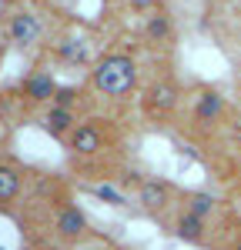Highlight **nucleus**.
Returning a JSON list of instances; mask_svg holds the SVG:
<instances>
[{
	"instance_id": "obj_13",
	"label": "nucleus",
	"mask_w": 241,
	"mask_h": 250,
	"mask_svg": "<svg viewBox=\"0 0 241 250\" xmlns=\"http://www.w3.org/2000/svg\"><path fill=\"white\" fill-rule=\"evenodd\" d=\"M20 193V173L7 164H0V204H10Z\"/></svg>"
},
{
	"instance_id": "obj_7",
	"label": "nucleus",
	"mask_w": 241,
	"mask_h": 250,
	"mask_svg": "<svg viewBox=\"0 0 241 250\" xmlns=\"http://www.w3.org/2000/svg\"><path fill=\"white\" fill-rule=\"evenodd\" d=\"M24 94L30 97L34 104H44V100H54L57 83H54V77L47 70H37V74H30V77L24 80Z\"/></svg>"
},
{
	"instance_id": "obj_10",
	"label": "nucleus",
	"mask_w": 241,
	"mask_h": 250,
	"mask_svg": "<svg viewBox=\"0 0 241 250\" xmlns=\"http://www.w3.org/2000/svg\"><path fill=\"white\" fill-rule=\"evenodd\" d=\"M174 233H178L181 240H188V244H201V240H204V217L184 210L178 220H174Z\"/></svg>"
},
{
	"instance_id": "obj_16",
	"label": "nucleus",
	"mask_w": 241,
	"mask_h": 250,
	"mask_svg": "<svg viewBox=\"0 0 241 250\" xmlns=\"http://www.w3.org/2000/svg\"><path fill=\"white\" fill-rule=\"evenodd\" d=\"M74 100H77V90L74 87H57V94L50 104H60V107H74Z\"/></svg>"
},
{
	"instance_id": "obj_11",
	"label": "nucleus",
	"mask_w": 241,
	"mask_h": 250,
	"mask_svg": "<svg viewBox=\"0 0 241 250\" xmlns=\"http://www.w3.org/2000/svg\"><path fill=\"white\" fill-rule=\"evenodd\" d=\"M57 57L67 60V63H87L91 60V47L84 37H64L57 43Z\"/></svg>"
},
{
	"instance_id": "obj_9",
	"label": "nucleus",
	"mask_w": 241,
	"mask_h": 250,
	"mask_svg": "<svg viewBox=\"0 0 241 250\" xmlns=\"http://www.w3.org/2000/svg\"><path fill=\"white\" fill-rule=\"evenodd\" d=\"M138 200H141L144 210H161L168 204V184L164 180H141Z\"/></svg>"
},
{
	"instance_id": "obj_17",
	"label": "nucleus",
	"mask_w": 241,
	"mask_h": 250,
	"mask_svg": "<svg viewBox=\"0 0 241 250\" xmlns=\"http://www.w3.org/2000/svg\"><path fill=\"white\" fill-rule=\"evenodd\" d=\"M127 3H131L134 14H151V10H158V0H127Z\"/></svg>"
},
{
	"instance_id": "obj_6",
	"label": "nucleus",
	"mask_w": 241,
	"mask_h": 250,
	"mask_svg": "<svg viewBox=\"0 0 241 250\" xmlns=\"http://www.w3.org/2000/svg\"><path fill=\"white\" fill-rule=\"evenodd\" d=\"M77 124H74V107H60V104H50V110L44 114V130L54 137L71 134Z\"/></svg>"
},
{
	"instance_id": "obj_18",
	"label": "nucleus",
	"mask_w": 241,
	"mask_h": 250,
	"mask_svg": "<svg viewBox=\"0 0 241 250\" xmlns=\"http://www.w3.org/2000/svg\"><path fill=\"white\" fill-rule=\"evenodd\" d=\"M231 137H235V140H241V117L235 120V127H231Z\"/></svg>"
},
{
	"instance_id": "obj_4",
	"label": "nucleus",
	"mask_w": 241,
	"mask_h": 250,
	"mask_svg": "<svg viewBox=\"0 0 241 250\" xmlns=\"http://www.w3.org/2000/svg\"><path fill=\"white\" fill-rule=\"evenodd\" d=\"M224 114V97L218 90H201L194 97V120L198 124H218Z\"/></svg>"
},
{
	"instance_id": "obj_5",
	"label": "nucleus",
	"mask_w": 241,
	"mask_h": 250,
	"mask_svg": "<svg viewBox=\"0 0 241 250\" xmlns=\"http://www.w3.org/2000/svg\"><path fill=\"white\" fill-rule=\"evenodd\" d=\"M100 144H104V137L94 124H77L74 130H71V150L80 157H91L100 150Z\"/></svg>"
},
{
	"instance_id": "obj_14",
	"label": "nucleus",
	"mask_w": 241,
	"mask_h": 250,
	"mask_svg": "<svg viewBox=\"0 0 241 250\" xmlns=\"http://www.w3.org/2000/svg\"><path fill=\"white\" fill-rule=\"evenodd\" d=\"M184 210L198 213V217H211V213L218 210V200L211 197V193H188V200H184Z\"/></svg>"
},
{
	"instance_id": "obj_3",
	"label": "nucleus",
	"mask_w": 241,
	"mask_h": 250,
	"mask_svg": "<svg viewBox=\"0 0 241 250\" xmlns=\"http://www.w3.org/2000/svg\"><path fill=\"white\" fill-rule=\"evenodd\" d=\"M40 34H44V23H40L37 14L20 10V14L10 17V40H14L17 47H30V43H37Z\"/></svg>"
},
{
	"instance_id": "obj_8",
	"label": "nucleus",
	"mask_w": 241,
	"mask_h": 250,
	"mask_svg": "<svg viewBox=\"0 0 241 250\" xmlns=\"http://www.w3.org/2000/svg\"><path fill=\"white\" fill-rule=\"evenodd\" d=\"M171 34H174L171 17L164 10H151V17L144 20V37H147V43H168Z\"/></svg>"
},
{
	"instance_id": "obj_12",
	"label": "nucleus",
	"mask_w": 241,
	"mask_h": 250,
	"mask_svg": "<svg viewBox=\"0 0 241 250\" xmlns=\"http://www.w3.org/2000/svg\"><path fill=\"white\" fill-rule=\"evenodd\" d=\"M57 230L74 240V237H80V233L87 230V217H84L77 207H64V210L57 213Z\"/></svg>"
},
{
	"instance_id": "obj_2",
	"label": "nucleus",
	"mask_w": 241,
	"mask_h": 250,
	"mask_svg": "<svg viewBox=\"0 0 241 250\" xmlns=\"http://www.w3.org/2000/svg\"><path fill=\"white\" fill-rule=\"evenodd\" d=\"M144 104H147V114L151 117H168L174 110V104H178V87L171 80H158V83L147 87Z\"/></svg>"
},
{
	"instance_id": "obj_19",
	"label": "nucleus",
	"mask_w": 241,
	"mask_h": 250,
	"mask_svg": "<svg viewBox=\"0 0 241 250\" xmlns=\"http://www.w3.org/2000/svg\"><path fill=\"white\" fill-rule=\"evenodd\" d=\"M235 250H241V237H238V244H235Z\"/></svg>"
},
{
	"instance_id": "obj_15",
	"label": "nucleus",
	"mask_w": 241,
	"mask_h": 250,
	"mask_svg": "<svg viewBox=\"0 0 241 250\" xmlns=\"http://www.w3.org/2000/svg\"><path fill=\"white\" fill-rule=\"evenodd\" d=\"M94 193H97L100 200H107V204H114V207H124V197H120L111 184H100V187H94Z\"/></svg>"
},
{
	"instance_id": "obj_1",
	"label": "nucleus",
	"mask_w": 241,
	"mask_h": 250,
	"mask_svg": "<svg viewBox=\"0 0 241 250\" xmlns=\"http://www.w3.org/2000/svg\"><path fill=\"white\" fill-rule=\"evenodd\" d=\"M134 83H138V67H134V60L124 57V54H111V57H104L94 67V87L104 97L131 94Z\"/></svg>"
}]
</instances>
